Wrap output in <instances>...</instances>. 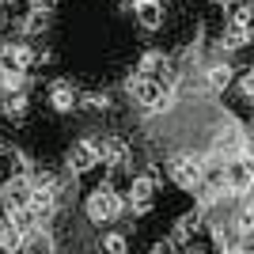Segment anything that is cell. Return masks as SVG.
<instances>
[{
  "mask_svg": "<svg viewBox=\"0 0 254 254\" xmlns=\"http://www.w3.org/2000/svg\"><path fill=\"white\" fill-rule=\"evenodd\" d=\"M126 87H129V95L137 99L140 106L159 110V106H167V95H171V87H175V84H167V80H156V76H148V72H133Z\"/></svg>",
  "mask_w": 254,
  "mask_h": 254,
  "instance_id": "obj_1",
  "label": "cell"
},
{
  "mask_svg": "<svg viewBox=\"0 0 254 254\" xmlns=\"http://www.w3.org/2000/svg\"><path fill=\"white\" fill-rule=\"evenodd\" d=\"M122 197L114 193V186H95V190L87 193V201H84V212H87V220L91 224H110L122 216Z\"/></svg>",
  "mask_w": 254,
  "mask_h": 254,
  "instance_id": "obj_2",
  "label": "cell"
},
{
  "mask_svg": "<svg viewBox=\"0 0 254 254\" xmlns=\"http://www.w3.org/2000/svg\"><path fill=\"white\" fill-rule=\"evenodd\" d=\"M34 64V50L27 42H0V76H27Z\"/></svg>",
  "mask_w": 254,
  "mask_h": 254,
  "instance_id": "obj_3",
  "label": "cell"
},
{
  "mask_svg": "<svg viewBox=\"0 0 254 254\" xmlns=\"http://www.w3.org/2000/svg\"><path fill=\"white\" fill-rule=\"evenodd\" d=\"M46 99H50V106L57 110V114H72L76 106H80V91H76L72 80H50Z\"/></svg>",
  "mask_w": 254,
  "mask_h": 254,
  "instance_id": "obj_4",
  "label": "cell"
},
{
  "mask_svg": "<svg viewBox=\"0 0 254 254\" xmlns=\"http://www.w3.org/2000/svg\"><path fill=\"white\" fill-rule=\"evenodd\" d=\"M171 179L182 190H201V159L197 156H182L171 163Z\"/></svg>",
  "mask_w": 254,
  "mask_h": 254,
  "instance_id": "obj_5",
  "label": "cell"
},
{
  "mask_svg": "<svg viewBox=\"0 0 254 254\" xmlns=\"http://www.w3.org/2000/svg\"><path fill=\"white\" fill-rule=\"evenodd\" d=\"M64 163H68V171H72V175H87V171H95V167H99L95 140H76L72 148H68V156H64Z\"/></svg>",
  "mask_w": 254,
  "mask_h": 254,
  "instance_id": "obj_6",
  "label": "cell"
},
{
  "mask_svg": "<svg viewBox=\"0 0 254 254\" xmlns=\"http://www.w3.org/2000/svg\"><path fill=\"white\" fill-rule=\"evenodd\" d=\"M133 19L144 31H159L167 23V8H163V0H133Z\"/></svg>",
  "mask_w": 254,
  "mask_h": 254,
  "instance_id": "obj_7",
  "label": "cell"
},
{
  "mask_svg": "<svg viewBox=\"0 0 254 254\" xmlns=\"http://www.w3.org/2000/svg\"><path fill=\"white\" fill-rule=\"evenodd\" d=\"M95 152H99V163H106V167H126V159H129V144L122 137H103L95 140Z\"/></svg>",
  "mask_w": 254,
  "mask_h": 254,
  "instance_id": "obj_8",
  "label": "cell"
},
{
  "mask_svg": "<svg viewBox=\"0 0 254 254\" xmlns=\"http://www.w3.org/2000/svg\"><path fill=\"white\" fill-rule=\"evenodd\" d=\"M27 193H31V179L11 175V179H4V186H0V201H4V209H19V205H27Z\"/></svg>",
  "mask_w": 254,
  "mask_h": 254,
  "instance_id": "obj_9",
  "label": "cell"
},
{
  "mask_svg": "<svg viewBox=\"0 0 254 254\" xmlns=\"http://www.w3.org/2000/svg\"><path fill=\"white\" fill-rule=\"evenodd\" d=\"M152 197H156V182H152L148 175H133V179H129V201H133V209L148 212Z\"/></svg>",
  "mask_w": 254,
  "mask_h": 254,
  "instance_id": "obj_10",
  "label": "cell"
},
{
  "mask_svg": "<svg viewBox=\"0 0 254 254\" xmlns=\"http://www.w3.org/2000/svg\"><path fill=\"white\" fill-rule=\"evenodd\" d=\"M19 251H27V254H57V247H53V235L46 232L42 224H34L31 232H23Z\"/></svg>",
  "mask_w": 254,
  "mask_h": 254,
  "instance_id": "obj_11",
  "label": "cell"
},
{
  "mask_svg": "<svg viewBox=\"0 0 254 254\" xmlns=\"http://www.w3.org/2000/svg\"><path fill=\"white\" fill-rule=\"evenodd\" d=\"M232 80H235V68L228 61H216L205 68V84H209V91H216V95H228L232 91Z\"/></svg>",
  "mask_w": 254,
  "mask_h": 254,
  "instance_id": "obj_12",
  "label": "cell"
},
{
  "mask_svg": "<svg viewBox=\"0 0 254 254\" xmlns=\"http://www.w3.org/2000/svg\"><path fill=\"white\" fill-rule=\"evenodd\" d=\"M19 23H23V34H42L46 27H50V8H34L31 4V11H27Z\"/></svg>",
  "mask_w": 254,
  "mask_h": 254,
  "instance_id": "obj_13",
  "label": "cell"
},
{
  "mask_svg": "<svg viewBox=\"0 0 254 254\" xmlns=\"http://www.w3.org/2000/svg\"><path fill=\"white\" fill-rule=\"evenodd\" d=\"M232 87H235V95H239V106L247 110L251 99H254V72H251V68H243V72L232 80Z\"/></svg>",
  "mask_w": 254,
  "mask_h": 254,
  "instance_id": "obj_14",
  "label": "cell"
},
{
  "mask_svg": "<svg viewBox=\"0 0 254 254\" xmlns=\"http://www.w3.org/2000/svg\"><path fill=\"white\" fill-rule=\"evenodd\" d=\"M103 254H129V239H126L122 232L103 235Z\"/></svg>",
  "mask_w": 254,
  "mask_h": 254,
  "instance_id": "obj_15",
  "label": "cell"
},
{
  "mask_svg": "<svg viewBox=\"0 0 254 254\" xmlns=\"http://www.w3.org/2000/svg\"><path fill=\"white\" fill-rule=\"evenodd\" d=\"M34 8H53V4H57V0H31Z\"/></svg>",
  "mask_w": 254,
  "mask_h": 254,
  "instance_id": "obj_16",
  "label": "cell"
},
{
  "mask_svg": "<svg viewBox=\"0 0 254 254\" xmlns=\"http://www.w3.org/2000/svg\"><path fill=\"white\" fill-rule=\"evenodd\" d=\"M0 38H4V8H0Z\"/></svg>",
  "mask_w": 254,
  "mask_h": 254,
  "instance_id": "obj_17",
  "label": "cell"
}]
</instances>
